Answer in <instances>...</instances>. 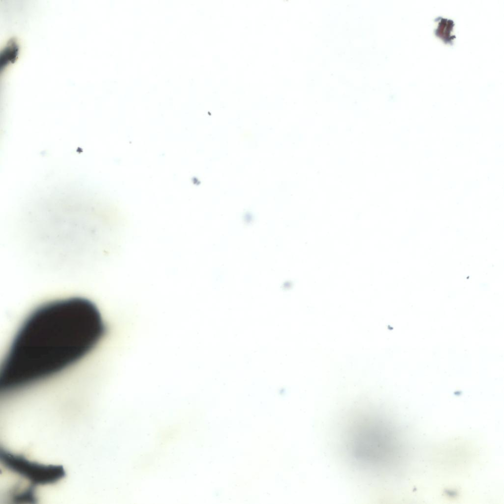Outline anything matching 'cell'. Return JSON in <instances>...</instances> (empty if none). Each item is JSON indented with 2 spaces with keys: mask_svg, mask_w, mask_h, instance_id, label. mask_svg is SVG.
<instances>
[{
  "mask_svg": "<svg viewBox=\"0 0 504 504\" xmlns=\"http://www.w3.org/2000/svg\"><path fill=\"white\" fill-rule=\"evenodd\" d=\"M4 463L8 468L18 472L35 483H47L56 481L64 472L62 468L33 463L24 458L6 453H1Z\"/></svg>",
  "mask_w": 504,
  "mask_h": 504,
  "instance_id": "7a4b0ae2",
  "label": "cell"
},
{
  "mask_svg": "<svg viewBox=\"0 0 504 504\" xmlns=\"http://www.w3.org/2000/svg\"><path fill=\"white\" fill-rule=\"evenodd\" d=\"M453 22L451 20L442 19L437 30L436 35L443 39L446 42H451L453 37L450 33L452 29Z\"/></svg>",
  "mask_w": 504,
  "mask_h": 504,
  "instance_id": "3957f363",
  "label": "cell"
},
{
  "mask_svg": "<svg viewBox=\"0 0 504 504\" xmlns=\"http://www.w3.org/2000/svg\"><path fill=\"white\" fill-rule=\"evenodd\" d=\"M96 306L81 297L44 304L16 333L2 364L0 390L10 392L42 381L76 363L104 335Z\"/></svg>",
  "mask_w": 504,
  "mask_h": 504,
  "instance_id": "6da1fadb",
  "label": "cell"
}]
</instances>
